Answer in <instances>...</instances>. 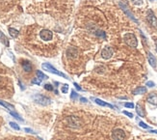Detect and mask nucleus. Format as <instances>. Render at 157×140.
<instances>
[{
  "label": "nucleus",
  "mask_w": 157,
  "mask_h": 140,
  "mask_svg": "<svg viewBox=\"0 0 157 140\" xmlns=\"http://www.w3.org/2000/svg\"><path fill=\"white\" fill-rule=\"evenodd\" d=\"M145 93H147V87H145V86L138 87V88H136L133 92L134 95H142V94H145Z\"/></svg>",
  "instance_id": "4468645a"
},
{
  "label": "nucleus",
  "mask_w": 157,
  "mask_h": 140,
  "mask_svg": "<svg viewBox=\"0 0 157 140\" xmlns=\"http://www.w3.org/2000/svg\"><path fill=\"white\" fill-rule=\"evenodd\" d=\"M149 132H153V133H157V130H149Z\"/></svg>",
  "instance_id": "f704fd0d"
},
{
  "label": "nucleus",
  "mask_w": 157,
  "mask_h": 140,
  "mask_svg": "<svg viewBox=\"0 0 157 140\" xmlns=\"http://www.w3.org/2000/svg\"><path fill=\"white\" fill-rule=\"evenodd\" d=\"M41 82H42V79H40L39 77H35L32 79V83L33 84H37V85H40L41 84Z\"/></svg>",
  "instance_id": "b1692460"
},
{
  "label": "nucleus",
  "mask_w": 157,
  "mask_h": 140,
  "mask_svg": "<svg viewBox=\"0 0 157 140\" xmlns=\"http://www.w3.org/2000/svg\"><path fill=\"white\" fill-rule=\"evenodd\" d=\"M73 85L75 86V88H76L77 90H79V91H81V90H82V88H81V87L79 86V85H78L77 83H73Z\"/></svg>",
  "instance_id": "2f4dec72"
},
{
  "label": "nucleus",
  "mask_w": 157,
  "mask_h": 140,
  "mask_svg": "<svg viewBox=\"0 0 157 140\" xmlns=\"http://www.w3.org/2000/svg\"><path fill=\"white\" fill-rule=\"evenodd\" d=\"M148 103L153 104V105H157V95L156 94H150L147 99Z\"/></svg>",
  "instance_id": "f8f14e48"
},
{
  "label": "nucleus",
  "mask_w": 157,
  "mask_h": 140,
  "mask_svg": "<svg viewBox=\"0 0 157 140\" xmlns=\"http://www.w3.org/2000/svg\"><path fill=\"white\" fill-rule=\"evenodd\" d=\"M80 101H82V102H87V101H87V99H85V98H81Z\"/></svg>",
  "instance_id": "72a5a7b5"
},
{
  "label": "nucleus",
  "mask_w": 157,
  "mask_h": 140,
  "mask_svg": "<svg viewBox=\"0 0 157 140\" xmlns=\"http://www.w3.org/2000/svg\"><path fill=\"white\" fill-rule=\"evenodd\" d=\"M0 104L2 106H4L5 108H7L9 111H14V106L13 105V104H10V103H8V102H6V101H2V100H0Z\"/></svg>",
  "instance_id": "2eb2a0df"
},
{
  "label": "nucleus",
  "mask_w": 157,
  "mask_h": 140,
  "mask_svg": "<svg viewBox=\"0 0 157 140\" xmlns=\"http://www.w3.org/2000/svg\"><path fill=\"white\" fill-rule=\"evenodd\" d=\"M148 63L150 64V66L152 68H156V58L154 57V55H153L151 52H148Z\"/></svg>",
  "instance_id": "9b49d317"
},
{
  "label": "nucleus",
  "mask_w": 157,
  "mask_h": 140,
  "mask_svg": "<svg viewBox=\"0 0 157 140\" xmlns=\"http://www.w3.org/2000/svg\"><path fill=\"white\" fill-rule=\"evenodd\" d=\"M124 41L127 45L131 46V48H137V45H138L137 38H136V36L133 33L125 34L124 36Z\"/></svg>",
  "instance_id": "f257e3e1"
},
{
  "label": "nucleus",
  "mask_w": 157,
  "mask_h": 140,
  "mask_svg": "<svg viewBox=\"0 0 157 140\" xmlns=\"http://www.w3.org/2000/svg\"><path fill=\"white\" fill-rule=\"evenodd\" d=\"M10 113H11V115L12 116H14L15 119H18V120H19V121H23V119H22V118H21V117H20L18 113H15L14 111H10Z\"/></svg>",
  "instance_id": "412c9836"
},
{
  "label": "nucleus",
  "mask_w": 157,
  "mask_h": 140,
  "mask_svg": "<svg viewBox=\"0 0 157 140\" xmlns=\"http://www.w3.org/2000/svg\"><path fill=\"white\" fill-rule=\"evenodd\" d=\"M40 37H41V39H42L43 41L47 42V41L52 40L53 34H52V32H51L50 30H47V29H43V30L40 32Z\"/></svg>",
  "instance_id": "0eeeda50"
},
{
  "label": "nucleus",
  "mask_w": 157,
  "mask_h": 140,
  "mask_svg": "<svg viewBox=\"0 0 157 140\" xmlns=\"http://www.w3.org/2000/svg\"><path fill=\"white\" fill-rule=\"evenodd\" d=\"M21 65H22L23 70L26 72H30L31 71H32V65H31V63L28 62V61H23Z\"/></svg>",
  "instance_id": "ddd939ff"
},
{
  "label": "nucleus",
  "mask_w": 157,
  "mask_h": 140,
  "mask_svg": "<svg viewBox=\"0 0 157 140\" xmlns=\"http://www.w3.org/2000/svg\"><path fill=\"white\" fill-rule=\"evenodd\" d=\"M136 112H137V114H138L140 117H145V111H144L143 107L140 105L139 103L136 105Z\"/></svg>",
  "instance_id": "f3484780"
},
{
  "label": "nucleus",
  "mask_w": 157,
  "mask_h": 140,
  "mask_svg": "<svg viewBox=\"0 0 157 140\" xmlns=\"http://www.w3.org/2000/svg\"><path fill=\"white\" fill-rule=\"evenodd\" d=\"M77 55H78V52H77V50L74 48H69L67 50V56L68 58H71V59L76 58Z\"/></svg>",
  "instance_id": "9d476101"
},
{
  "label": "nucleus",
  "mask_w": 157,
  "mask_h": 140,
  "mask_svg": "<svg viewBox=\"0 0 157 140\" xmlns=\"http://www.w3.org/2000/svg\"><path fill=\"white\" fill-rule=\"evenodd\" d=\"M24 130H25V131H26V132H30V133H34V131L32 130H30V129H27V128H26V129H24Z\"/></svg>",
  "instance_id": "473e14b6"
},
{
  "label": "nucleus",
  "mask_w": 157,
  "mask_h": 140,
  "mask_svg": "<svg viewBox=\"0 0 157 140\" xmlns=\"http://www.w3.org/2000/svg\"><path fill=\"white\" fill-rule=\"evenodd\" d=\"M33 100L35 102H37L41 105H48L51 103V100L47 98V97L43 96V95H41V94H36L33 96Z\"/></svg>",
  "instance_id": "f03ea898"
},
{
  "label": "nucleus",
  "mask_w": 157,
  "mask_h": 140,
  "mask_svg": "<svg viewBox=\"0 0 157 140\" xmlns=\"http://www.w3.org/2000/svg\"><path fill=\"white\" fill-rule=\"evenodd\" d=\"M139 126H140L141 128H143V129H146V130H147V129H149V127H148L147 124H145L144 122H139Z\"/></svg>",
  "instance_id": "bb28decb"
},
{
  "label": "nucleus",
  "mask_w": 157,
  "mask_h": 140,
  "mask_svg": "<svg viewBox=\"0 0 157 140\" xmlns=\"http://www.w3.org/2000/svg\"><path fill=\"white\" fill-rule=\"evenodd\" d=\"M113 53H114L113 48H110V46H105L101 50V57L103 58V59H110V58L113 56Z\"/></svg>",
  "instance_id": "6e6552de"
},
{
  "label": "nucleus",
  "mask_w": 157,
  "mask_h": 140,
  "mask_svg": "<svg viewBox=\"0 0 157 140\" xmlns=\"http://www.w3.org/2000/svg\"><path fill=\"white\" fill-rule=\"evenodd\" d=\"M42 67H43V69L44 70V71H47V72H51V73H54V74H57V75L63 76V77H65V78H67V76L66 75V74H64L63 72L57 71V70L53 67V66H51L49 63H43V65H42Z\"/></svg>",
  "instance_id": "7ed1b4c3"
},
{
  "label": "nucleus",
  "mask_w": 157,
  "mask_h": 140,
  "mask_svg": "<svg viewBox=\"0 0 157 140\" xmlns=\"http://www.w3.org/2000/svg\"><path fill=\"white\" fill-rule=\"evenodd\" d=\"M95 35H96L97 37H100V38H103V39L106 38V34H105V32L104 31H102V30H96V31H95Z\"/></svg>",
  "instance_id": "6ab92c4d"
},
{
  "label": "nucleus",
  "mask_w": 157,
  "mask_h": 140,
  "mask_svg": "<svg viewBox=\"0 0 157 140\" xmlns=\"http://www.w3.org/2000/svg\"><path fill=\"white\" fill-rule=\"evenodd\" d=\"M147 19H148V21L149 22V24L151 26L157 27V19L156 17H155V14H154V13L150 9L148 10V12H147Z\"/></svg>",
  "instance_id": "423d86ee"
},
{
  "label": "nucleus",
  "mask_w": 157,
  "mask_h": 140,
  "mask_svg": "<svg viewBox=\"0 0 157 140\" xmlns=\"http://www.w3.org/2000/svg\"><path fill=\"white\" fill-rule=\"evenodd\" d=\"M9 33L13 38H16V37L19 36V31H18L16 29L12 28V27H10L9 28Z\"/></svg>",
  "instance_id": "a211bd4d"
},
{
  "label": "nucleus",
  "mask_w": 157,
  "mask_h": 140,
  "mask_svg": "<svg viewBox=\"0 0 157 140\" xmlns=\"http://www.w3.org/2000/svg\"><path fill=\"white\" fill-rule=\"evenodd\" d=\"M147 86H148V87H154V86H155V83H154V82H152V81H148V82H147Z\"/></svg>",
  "instance_id": "7c9ffc66"
},
{
  "label": "nucleus",
  "mask_w": 157,
  "mask_h": 140,
  "mask_svg": "<svg viewBox=\"0 0 157 140\" xmlns=\"http://www.w3.org/2000/svg\"><path fill=\"white\" fill-rule=\"evenodd\" d=\"M156 51H157V42H156Z\"/></svg>",
  "instance_id": "c9c22d12"
},
{
  "label": "nucleus",
  "mask_w": 157,
  "mask_h": 140,
  "mask_svg": "<svg viewBox=\"0 0 157 140\" xmlns=\"http://www.w3.org/2000/svg\"><path fill=\"white\" fill-rule=\"evenodd\" d=\"M67 123L72 128H79L81 126V120L75 116H69L67 118Z\"/></svg>",
  "instance_id": "39448f33"
},
{
  "label": "nucleus",
  "mask_w": 157,
  "mask_h": 140,
  "mask_svg": "<svg viewBox=\"0 0 157 140\" xmlns=\"http://www.w3.org/2000/svg\"><path fill=\"white\" fill-rule=\"evenodd\" d=\"M43 87H44V89L47 90V91H53V86L51 84H45Z\"/></svg>",
  "instance_id": "a878e982"
},
{
  "label": "nucleus",
  "mask_w": 157,
  "mask_h": 140,
  "mask_svg": "<svg viewBox=\"0 0 157 140\" xmlns=\"http://www.w3.org/2000/svg\"><path fill=\"white\" fill-rule=\"evenodd\" d=\"M112 138L114 140H124L125 132L121 129H115L112 131Z\"/></svg>",
  "instance_id": "20e7f679"
},
{
  "label": "nucleus",
  "mask_w": 157,
  "mask_h": 140,
  "mask_svg": "<svg viewBox=\"0 0 157 140\" xmlns=\"http://www.w3.org/2000/svg\"><path fill=\"white\" fill-rule=\"evenodd\" d=\"M124 106L127 107V108H134V104L132 102H125V103H124Z\"/></svg>",
  "instance_id": "c85d7f7f"
},
{
  "label": "nucleus",
  "mask_w": 157,
  "mask_h": 140,
  "mask_svg": "<svg viewBox=\"0 0 157 140\" xmlns=\"http://www.w3.org/2000/svg\"><path fill=\"white\" fill-rule=\"evenodd\" d=\"M67 90H68V85H67V84H65V85L62 87V89H61V91H62L64 94H67Z\"/></svg>",
  "instance_id": "cd10ccee"
},
{
  "label": "nucleus",
  "mask_w": 157,
  "mask_h": 140,
  "mask_svg": "<svg viewBox=\"0 0 157 140\" xmlns=\"http://www.w3.org/2000/svg\"><path fill=\"white\" fill-rule=\"evenodd\" d=\"M0 38L2 39V41H3V43H4L5 44L7 45V46L9 45V42H8V39L6 38V37H5L4 35H3V34H1V33H0Z\"/></svg>",
  "instance_id": "5701e85b"
},
{
  "label": "nucleus",
  "mask_w": 157,
  "mask_h": 140,
  "mask_svg": "<svg viewBox=\"0 0 157 140\" xmlns=\"http://www.w3.org/2000/svg\"><path fill=\"white\" fill-rule=\"evenodd\" d=\"M150 1H155V0H150Z\"/></svg>",
  "instance_id": "e433bc0d"
},
{
  "label": "nucleus",
  "mask_w": 157,
  "mask_h": 140,
  "mask_svg": "<svg viewBox=\"0 0 157 140\" xmlns=\"http://www.w3.org/2000/svg\"><path fill=\"white\" fill-rule=\"evenodd\" d=\"M37 75H38V77L40 78V79H47L48 76L47 75H45L43 72H42L41 71H37Z\"/></svg>",
  "instance_id": "aec40b11"
},
{
  "label": "nucleus",
  "mask_w": 157,
  "mask_h": 140,
  "mask_svg": "<svg viewBox=\"0 0 157 140\" xmlns=\"http://www.w3.org/2000/svg\"><path fill=\"white\" fill-rule=\"evenodd\" d=\"M119 6H120V8L123 9V11H124V13H125V14H127V15H128V17H129V18H130V19H133L134 21H136V22H137V19H135V18H134V15H133V14H132V13H131V12H130V11H129V10H128V8L126 7V5L124 4L123 2H119Z\"/></svg>",
  "instance_id": "1a4fd4ad"
},
{
  "label": "nucleus",
  "mask_w": 157,
  "mask_h": 140,
  "mask_svg": "<svg viewBox=\"0 0 157 140\" xmlns=\"http://www.w3.org/2000/svg\"><path fill=\"white\" fill-rule=\"evenodd\" d=\"M10 126L15 130H20V128H19V126L16 124V123H14V122H10Z\"/></svg>",
  "instance_id": "4be33fe9"
},
{
  "label": "nucleus",
  "mask_w": 157,
  "mask_h": 140,
  "mask_svg": "<svg viewBox=\"0 0 157 140\" xmlns=\"http://www.w3.org/2000/svg\"><path fill=\"white\" fill-rule=\"evenodd\" d=\"M124 114L126 116H128L129 118H133V114L130 113V112H128V111H124Z\"/></svg>",
  "instance_id": "c756f323"
},
{
  "label": "nucleus",
  "mask_w": 157,
  "mask_h": 140,
  "mask_svg": "<svg viewBox=\"0 0 157 140\" xmlns=\"http://www.w3.org/2000/svg\"><path fill=\"white\" fill-rule=\"evenodd\" d=\"M95 103H97V104L100 106H108V107H110V108H114V106L112 105V104H110V103H108V102H105V101H101V100H99V99H95Z\"/></svg>",
  "instance_id": "dca6fc26"
},
{
  "label": "nucleus",
  "mask_w": 157,
  "mask_h": 140,
  "mask_svg": "<svg viewBox=\"0 0 157 140\" xmlns=\"http://www.w3.org/2000/svg\"><path fill=\"white\" fill-rule=\"evenodd\" d=\"M77 97H78V94H77L76 92H74V90H72V94H71V99L75 101V100L77 99Z\"/></svg>",
  "instance_id": "393cba45"
}]
</instances>
